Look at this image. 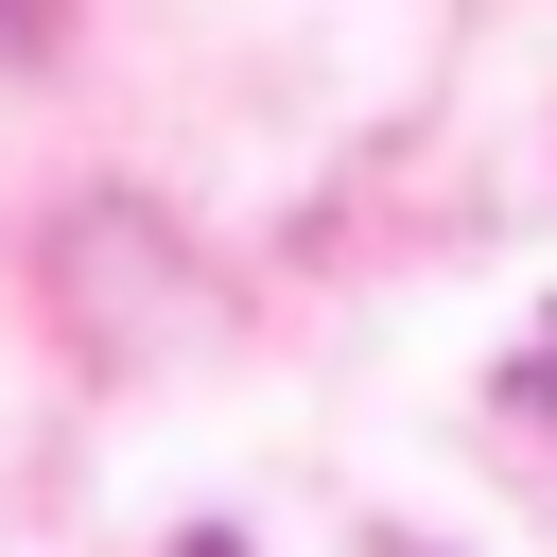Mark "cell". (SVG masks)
<instances>
[{"instance_id":"1","label":"cell","mask_w":557,"mask_h":557,"mask_svg":"<svg viewBox=\"0 0 557 557\" xmlns=\"http://www.w3.org/2000/svg\"><path fill=\"white\" fill-rule=\"evenodd\" d=\"M383 557H435V540H383Z\"/></svg>"}]
</instances>
